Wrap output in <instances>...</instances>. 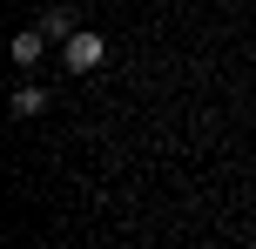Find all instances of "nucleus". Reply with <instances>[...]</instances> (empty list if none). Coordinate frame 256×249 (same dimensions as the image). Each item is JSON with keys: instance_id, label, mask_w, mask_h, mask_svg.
Masks as SVG:
<instances>
[{"instance_id": "2", "label": "nucleus", "mask_w": 256, "mask_h": 249, "mask_svg": "<svg viewBox=\"0 0 256 249\" xmlns=\"http://www.w3.org/2000/svg\"><path fill=\"white\" fill-rule=\"evenodd\" d=\"M40 47H48V27H20V34H14V61H20V67H34Z\"/></svg>"}, {"instance_id": "3", "label": "nucleus", "mask_w": 256, "mask_h": 249, "mask_svg": "<svg viewBox=\"0 0 256 249\" xmlns=\"http://www.w3.org/2000/svg\"><path fill=\"white\" fill-rule=\"evenodd\" d=\"M40 108H48V88H34V81L14 88V115H40Z\"/></svg>"}, {"instance_id": "1", "label": "nucleus", "mask_w": 256, "mask_h": 249, "mask_svg": "<svg viewBox=\"0 0 256 249\" xmlns=\"http://www.w3.org/2000/svg\"><path fill=\"white\" fill-rule=\"evenodd\" d=\"M61 54H68V67H74V74H94V67L108 61V40L88 34V27H74V34L61 40Z\"/></svg>"}, {"instance_id": "4", "label": "nucleus", "mask_w": 256, "mask_h": 249, "mask_svg": "<svg viewBox=\"0 0 256 249\" xmlns=\"http://www.w3.org/2000/svg\"><path fill=\"white\" fill-rule=\"evenodd\" d=\"M40 27H48V40H68V34H74V13H68V7H54Z\"/></svg>"}]
</instances>
